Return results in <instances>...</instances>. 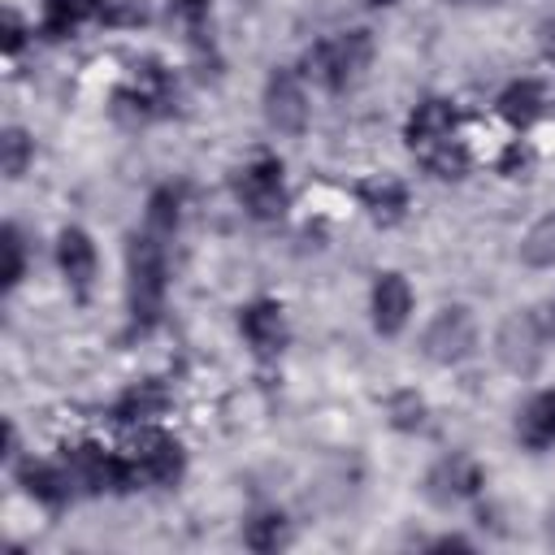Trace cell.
I'll list each match as a JSON object with an SVG mask.
<instances>
[{
	"instance_id": "obj_1",
	"label": "cell",
	"mask_w": 555,
	"mask_h": 555,
	"mask_svg": "<svg viewBox=\"0 0 555 555\" xmlns=\"http://www.w3.org/2000/svg\"><path fill=\"white\" fill-rule=\"evenodd\" d=\"M408 147L438 178H460L468 169V156L455 143V108L447 100H425V104L412 108V117H408Z\"/></svg>"
},
{
	"instance_id": "obj_2",
	"label": "cell",
	"mask_w": 555,
	"mask_h": 555,
	"mask_svg": "<svg viewBox=\"0 0 555 555\" xmlns=\"http://www.w3.org/2000/svg\"><path fill=\"white\" fill-rule=\"evenodd\" d=\"M165 238L143 225V234L126 238V304L139 330L156 325L165 308Z\"/></svg>"
},
{
	"instance_id": "obj_3",
	"label": "cell",
	"mask_w": 555,
	"mask_h": 555,
	"mask_svg": "<svg viewBox=\"0 0 555 555\" xmlns=\"http://www.w3.org/2000/svg\"><path fill=\"white\" fill-rule=\"evenodd\" d=\"M373 61V35L369 30H343L334 39H321L304 52V74L330 91H347L364 78Z\"/></svg>"
},
{
	"instance_id": "obj_4",
	"label": "cell",
	"mask_w": 555,
	"mask_h": 555,
	"mask_svg": "<svg viewBox=\"0 0 555 555\" xmlns=\"http://www.w3.org/2000/svg\"><path fill=\"white\" fill-rule=\"evenodd\" d=\"M61 464L74 481V490L82 494H104V490H134L139 486V473L130 464V455H108L100 451L95 442H74L61 451Z\"/></svg>"
},
{
	"instance_id": "obj_5",
	"label": "cell",
	"mask_w": 555,
	"mask_h": 555,
	"mask_svg": "<svg viewBox=\"0 0 555 555\" xmlns=\"http://www.w3.org/2000/svg\"><path fill=\"white\" fill-rule=\"evenodd\" d=\"M173 95H178L173 91V78L156 61H139L134 74L126 78V87H117L113 108L117 113H130L134 121H152V117H160V113L173 108Z\"/></svg>"
},
{
	"instance_id": "obj_6",
	"label": "cell",
	"mask_w": 555,
	"mask_h": 555,
	"mask_svg": "<svg viewBox=\"0 0 555 555\" xmlns=\"http://www.w3.org/2000/svg\"><path fill=\"white\" fill-rule=\"evenodd\" d=\"M234 195H238V204H243L256 221L282 217V208H286L282 160H278V156H256L251 165H243L238 178H234Z\"/></svg>"
},
{
	"instance_id": "obj_7",
	"label": "cell",
	"mask_w": 555,
	"mask_h": 555,
	"mask_svg": "<svg viewBox=\"0 0 555 555\" xmlns=\"http://www.w3.org/2000/svg\"><path fill=\"white\" fill-rule=\"evenodd\" d=\"M473 343H477V325H473V312L464 304L442 308L425 325V338H421V347H425V356L434 364H460L473 351Z\"/></svg>"
},
{
	"instance_id": "obj_8",
	"label": "cell",
	"mask_w": 555,
	"mask_h": 555,
	"mask_svg": "<svg viewBox=\"0 0 555 555\" xmlns=\"http://www.w3.org/2000/svg\"><path fill=\"white\" fill-rule=\"evenodd\" d=\"M130 464H134L139 481H147V486H173L182 477V447L165 429H139V438L130 442Z\"/></svg>"
},
{
	"instance_id": "obj_9",
	"label": "cell",
	"mask_w": 555,
	"mask_h": 555,
	"mask_svg": "<svg viewBox=\"0 0 555 555\" xmlns=\"http://www.w3.org/2000/svg\"><path fill=\"white\" fill-rule=\"evenodd\" d=\"M264 121L278 134H299L308 126V100L291 69H273L264 82Z\"/></svg>"
},
{
	"instance_id": "obj_10",
	"label": "cell",
	"mask_w": 555,
	"mask_h": 555,
	"mask_svg": "<svg viewBox=\"0 0 555 555\" xmlns=\"http://www.w3.org/2000/svg\"><path fill=\"white\" fill-rule=\"evenodd\" d=\"M238 325H243V338L260 356H278L286 347V317H282V304H273V299L247 304L243 317H238Z\"/></svg>"
},
{
	"instance_id": "obj_11",
	"label": "cell",
	"mask_w": 555,
	"mask_h": 555,
	"mask_svg": "<svg viewBox=\"0 0 555 555\" xmlns=\"http://www.w3.org/2000/svg\"><path fill=\"white\" fill-rule=\"evenodd\" d=\"M56 260H61V273L69 278V286L78 295L91 291V278H95V243L87 230L78 225H65L61 238H56Z\"/></svg>"
},
{
	"instance_id": "obj_12",
	"label": "cell",
	"mask_w": 555,
	"mask_h": 555,
	"mask_svg": "<svg viewBox=\"0 0 555 555\" xmlns=\"http://www.w3.org/2000/svg\"><path fill=\"white\" fill-rule=\"evenodd\" d=\"M412 312V286L403 273H382L373 286V325L377 334H399Z\"/></svg>"
},
{
	"instance_id": "obj_13",
	"label": "cell",
	"mask_w": 555,
	"mask_h": 555,
	"mask_svg": "<svg viewBox=\"0 0 555 555\" xmlns=\"http://www.w3.org/2000/svg\"><path fill=\"white\" fill-rule=\"evenodd\" d=\"M17 477H22L26 494L39 499V503L52 507V512H61V507L69 503V494H74V481H69L65 464H39V460H26V464L17 468Z\"/></svg>"
},
{
	"instance_id": "obj_14",
	"label": "cell",
	"mask_w": 555,
	"mask_h": 555,
	"mask_svg": "<svg viewBox=\"0 0 555 555\" xmlns=\"http://www.w3.org/2000/svg\"><path fill=\"white\" fill-rule=\"evenodd\" d=\"M356 195H360V204L369 208V217L382 221V225L399 221L403 208H408V186H403L399 178H390V173H373V178H364V182L356 186Z\"/></svg>"
},
{
	"instance_id": "obj_15",
	"label": "cell",
	"mask_w": 555,
	"mask_h": 555,
	"mask_svg": "<svg viewBox=\"0 0 555 555\" xmlns=\"http://www.w3.org/2000/svg\"><path fill=\"white\" fill-rule=\"evenodd\" d=\"M477 486H481V468H477L468 455L442 460V464L429 473V499H438V503L468 499V494H477Z\"/></svg>"
},
{
	"instance_id": "obj_16",
	"label": "cell",
	"mask_w": 555,
	"mask_h": 555,
	"mask_svg": "<svg viewBox=\"0 0 555 555\" xmlns=\"http://www.w3.org/2000/svg\"><path fill=\"white\" fill-rule=\"evenodd\" d=\"M499 360L512 373H529L538 364V325H533V317H512L499 330Z\"/></svg>"
},
{
	"instance_id": "obj_17",
	"label": "cell",
	"mask_w": 555,
	"mask_h": 555,
	"mask_svg": "<svg viewBox=\"0 0 555 555\" xmlns=\"http://www.w3.org/2000/svg\"><path fill=\"white\" fill-rule=\"evenodd\" d=\"M516 434H520V442H525L529 451H542V447L555 442V390H542V395H533V399L520 408Z\"/></svg>"
},
{
	"instance_id": "obj_18",
	"label": "cell",
	"mask_w": 555,
	"mask_h": 555,
	"mask_svg": "<svg viewBox=\"0 0 555 555\" xmlns=\"http://www.w3.org/2000/svg\"><path fill=\"white\" fill-rule=\"evenodd\" d=\"M499 113L507 117V126L529 130V126L542 117V87H538V82H529V78L512 82V87L499 95Z\"/></svg>"
},
{
	"instance_id": "obj_19",
	"label": "cell",
	"mask_w": 555,
	"mask_h": 555,
	"mask_svg": "<svg viewBox=\"0 0 555 555\" xmlns=\"http://www.w3.org/2000/svg\"><path fill=\"white\" fill-rule=\"evenodd\" d=\"M91 13H100V0H43V35L61 39L78 30Z\"/></svg>"
},
{
	"instance_id": "obj_20",
	"label": "cell",
	"mask_w": 555,
	"mask_h": 555,
	"mask_svg": "<svg viewBox=\"0 0 555 555\" xmlns=\"http://www.w3.org/2000/svg\"><path fill=\"white\" fill-rule=\"evenodd\" d=\"M178 217H182V195L173 186H156L152 199H147V230L169 238L178 230Z\"/></svg>"
},
{
	"instance_id": "obj_21",
	"label": "cell",
	"mask_w": 555,
	"mask_h": 555,
	"mask_svg": "<svg viewBox=\"0 0 555 555\" xmlns=\"http://www.w3.org/2000/svg\"><path fill=\"white\" fill-rule=\"evenodd\" d=\"M160 408H165L160 382H139L134 390H126V395L117 399L113 416H117V421H139V416H152V412H160Z\"/></svg>"
},
{
	"instance_id": "obj_22",
	"label": "cell",
	"mask_w": 555,
	"mask_h": 555,
	"mask_svg": "<svg viewBox=\"0 0 555 555\" xmlns=\"http://www.w3.org/2000/svg\"><path fill=\"white\" fill-rule=\"evenodd\" d=\"M520 256H525V264H533V269H555V212L542 217V221L525 234Z\"/></svg>"
},
{
	"instance_id": "obj_23",
	"label": "cell",
	"mask_w": 555,
	"mask_h": 555,
	"mask_svg": "<svg viewBox=\"0 0 555 555\" xmlns=\"http://www.w3.org/2000/svg\"><path fill=\"white\" fill-rule=\"evenodd\" d=\"M286 538H291V529H286V516L282 512H260L247 525V533H243V542L251 551H278V546H286Z\"/></svg>"
},
{
	"instance_id": "obj_24",
	"label": "cell",
	"mask_w": 555,
	"mask_h": 555,
	"mask_svg": "<svg viewBox=\"0 0 555 555\" xmlns=\"http://www.w3.org/2000/svg\"><path fill=\"white\" fill-rule=\"evenodd\" d=\"M0 152H4V178H22V173H26V165H30V156H35V147H30L26 130H17V126H9V130H4Z\"/></svg>"
},
{
	"instance_id": "obj_25",
	"label": "cell",
	"mask_w": 555,
	"mask_h": 555,
	"mask_svg": "<svg viewBox=\"0 0 555 555\" xmlns=\"http://www.w3.org/2000/svg\"><path fill=\"white\" fill-rule=\"evenodd\" d=\"M0 247H4V291H13L17 282H22V269H26V256H22V234H17V225H4V234H0Z\"/></svg>"
},
{
	"instance_id": "obj_26",
	"label": "cell",
	"mask_w": 555,
	"mask_h": 555,
	"mask_svg": "<svg viewBox=\"0 0 555 555\" xmlns=\"http://www.w3.org/2000/svg\"><path fill=\"white\" fill-rule=\"evenodd\" d=\"M421 416H425V403H421L416 390H399V395L390 399V421H395L399 429H416Z\"/></svg>"
},
{
	"instance_id": "obj_27",
	"label": "cell",
	"mask_w": 555,
	"mask_h": 555,
	"mask_svg": "<svg viewBox=\"0 0 555 555\" xmlns=\"http://www.w3.org/2000/svg\"><path fill=\"white\" fill-rule=\"evenodd\" d=\"M22 39H26V26H22V17H17L13 9H4V52L13 56V52L22 48Z\"/></svg>"
},
{
	"instance_id": "obj_28",
	"label": "cell",
	"mask_w": 555,
	"mask_h": 555,
	"mask_svg": "<svg viewBox=\"0 0 555 555\" xmlns=\"http://www.w3.org/2000/svg\"><path fill=\"white\" fill-rule=\"evenodd\" d=\"M173 4H178L186 17H199V13H208V0H173Z\"/></svg>"
},
{
	"instance_id": "obj_29",
	"label": "cell",
	"mask_w": 555,
	"mask_h": 555,
	"mask_svg": "<svg viewBox=\"0 0 555 555\" xmlns=\"http://www.w3.org/2000/svg\"><path fill=\"white\" fill-rule=\"evenodd\" d=\"M551 330H555V304H551Z\"/></svg>"
},
{
	"instance_id": "obj_30",
	"label": "cell",
	"mask_w": 555,
	"mask_h": 555,
	"mask_svg": "<svg viewBox=\"0 0 555 555\" xmlns=\"http://www.w3.org/2000/svg\"><path fill=\"white\" fill-rule=\"evenodd\" d=\"M369 4H395V0H369Z\"/></svg>"
}]
</instances>
